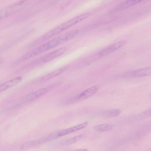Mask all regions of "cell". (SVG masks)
Segmentation results:
<instances>
[{
	"mask_svg": "<svg viewBox=\"0 0 151 151\" xmlns=\"http://www.w3.org/2000/svg\"><path fill=\"white\" fill-rule=\"evenodd\" d=\"M25 0H21L0 10V21L15 13L21 9Z\"/></svg>",
	"mask_w": 151,
	"mask_h": 151,
	"instance_id": "cell-4",
	"label": "cell"
},
{
	"mask_svg": "<svg viewBox=\"0 0 151 151\" xmlns=\"http://www.w3.org/2000/svg\"><path fill=\"white\" fill-rule=\"evenodd\" d=\"M3 60V59L1 58H0V65L2 63Z\"/></svg>",
	"mask_w": 151,
	"mask_h": 151,
	"instance_id": "cell-17",
	"label": "cell"
},
{
	"mask_svg": "<svg viewBox=\"0 0 151 151\" xmlns=\"http://www.w3.org/2000/svg\"><path fill=\"white\" fill-rule=\"evenodd\" d=\"M22 79V76L16 77L0 84V93L17 85Z\"/></svg>",
	"mask_w": 151,
	"mask_h": 151,
	"instance_id": "cell-11",
	"label": "cell"
},
{
	"mask_svg": "<svg viewBox=\"0 0 151 151\" xmlns=\"http://www.w3.org/2000/svg\"><path fill=\"white\" fill-rule=\"evenodd\" d=\"M83 150V151H86V150H88L84 149L78 150Z\"/></svg>",
	"mask_w": 151,
	"mask_h": 151,
	"instance_id": "cell-18",
	"label": "cell"
},
{
	"mask_svg": "<svg viewBox=\"0 0 151 151\" xmlns=\"http://www.w3.org/2000/svg\"><path fill=\"white\" fill-rule=\"evenodd\" d=\"M88 123V122H85L72 127L54 132L55 137L57 138L76 131L82 129L87 125Z\"/></svg>",
	"mask_w": 151,
	"mask_h": 151,
	"instance_id": "cell-8",
	"label": "cell"
},
{
	"mask_svg": "<svg viewBox=\"0 0 151 151\" xmlns=\"http://www.w3.org/2000/svg\"><path fill=\"white\" fill-rule=\"evenodd\" d=\"M144 0H126L121 3L114 9L116 11L126 9L134 6Z\"/></svg>",
	"mask_w": 151,
	"mask_h": 151,
	"instance_id": "cell-12",
	"label": "cell"
},
{
	"mask_svg": "<svg viewBox=\"0 0 151 151\" xmlns=\"http://www.w3.org/2000/svg\"><path fill=\"white\" fill-rule=\"evenodd\" d=\"M113 125L110 123H105L95 126L93 127L94 129L98 132H104L111 129Z\"/></svg>",
	"mask_w": 151,
	"mask_h": 151,
	"instance_id": "cell-14",
	"label": "cell"
},
{
	"mask_svg": "<svg viewBox=\"0 0 151 151\" xmlns=\"http://www.w3.org/2000/svg\"><path fill=\"white\" fill-rule=\"evenodd\" d=\"M48 91V89L46 88H42L37 90L23 97L21 99L18 105H23L32 101L45 94Z\"/></svg>",
	"mask_w": 151,
	"mask_h": 151,
	"instance_id": "cell-5",
	"label": "cell"
},
{
	"mask_svg": "<svg viewBox=\"0 0 151 151\" xmlns=\"http://www.w3.org/2000/svg\"><path fill=\"white\" fill-rule=\"evenodd\" d=\"M99 89V85H96L84 90L71 99V101L82 100L96 93Z\"/></svg>",
	"mask_w": 151,
	"mask_h": 151,
	"instance_id": "cell-6",
	"label": "cell"
},
{
	"mask_svg": "<svg viewBox=\"0 0 151 151\" xmlns=\"http://www.w3.org/2000/svg\"><path fill=\"white\" fill-rule=\"evenodd\" d=\"M78 32V30L75 29L56 37L27 52L16 62L19 63L61 45L74 38Z\"/></svg>",
	"mask_w": 151,
	"mask_h": 151,
	"instance_id": "cell-1",
	"label": "cell"
},
{
	"mask_svg": "<svg viewBox=\"0 0 151 151\" xmlns=\"http://www.w3.org/2000/svg\"><path fill=\"white\" fill-rule=\"evenodd\" d=\"M125 43V42L124 41L117 42L103 49L99 52V54L101 56L106 55L121 47Z\"/></svg>",
	"mask_w": 151,
	"mask_h": 151,
	"instance_id": "cell-10",
	"label": "cell"
},
{
	"mask_svg": "<svg viewBox=\"0 0 151 151\" xmlns=\"http://www.w3.org/2000/svg\"><path fill=\"white\" fill-rule=\"evenodd\" d=\"M89 15L90 14L88 13H84L59 25L37 38V42L40 44L46 41L69 27L86 19Z\"/></svg>",
	"mask_w": 151,
	"mask_h": 151,
	"instance_id": "cell-2",
	"label": "cell"
},
{
	"mask_svg": "<svg viewBox=\"0 0 151 151\" xmlns=\"http://www.w3.org/2000/svg\"><path fill=\"white\" fill-rule=\"evenodd\" d=\"M67 48L63 47L48 53L35 60L28 65L29 67L36 66L45 63L62 55L67 50Z\"/></svg>",
	"mask_w": 151,
	"mask_h": 151,
	"instance_id": "cell-3",
	"label": "cell"
},
{
	"mask_svg": "<svg viewBox=\"0 0 151 151\" xmlns=\"http://www.w3.org/2000/svg\"><path fill=\"white\" fill-rule=\"evenodd\" d=\"M121 113V111L118 109H112L104 111L102 115L107 118H112L119 116Z\"/></svg>",
	"mask_w": 151,
	"mask_h": 151,
	"instance_id": "cell-13",
	"label": "cell"
},
{
	"mask_svg": "<svg viewBox=\"0 0 151 151\" xmlns=\"http://www.w3.org/2000/svg\"><path fill=\"white\" fill-rule=\"evenodd\" d=\"M151 72V68L148 67L132 71L127 75L130 77H139L149 75Z\"/></svg>",
	"mask_w": 151,
	"mask_h": 151,
	"instance_id": "cell-9",
	"label": "cell"
},
{
	"mask_svg": "<svg viewBox=\"0 0 151 151\" xmlns=\"http://www.w3.org/2000/svg\"><path fill=\"white\" fill-rule=\"evenodd\" d=\"M42 144L39 139L27 142L23 144L21 147V149L25 150L37 146Z\"/></svg>",
	"mask_w": 151,
	"mask_h": 151,
	"instance_id": "cell-15",
	"label": "cell"
},
{
	"mask_svg": "<svg viewBox=\"0 0 151 151\" xmlns=\"http://www.w3.org/2000/svg\"><path fill=\"white\" fill-rule=\"evenodd\" d=\"M70 68V66L66 65L48 74L42 76L38 79L39 82H43L47 81L56 77L67 71Z\"/></svg>",
	"mask_w": 151,
	"mask_h": 151,
	"instance_id": "cell-7",
	"label": "cell"
},
{
	"mask_svg": "<svg viewBox=\"0 0 151 151\" xmlns=\"http://www.w3.org/2000/svg\"><path fill=\"white\" fill-rule=\"evenodd\" d=\"M82 137L83 135H82L73 137L63 142L61 144L66 145L73 144L80 140Z\"/></svg>",
	"mask_w": 151,
	"mask_h": 151,
	"instance_id": "cell-16",
	"label": "cell"
}]
</instances>
